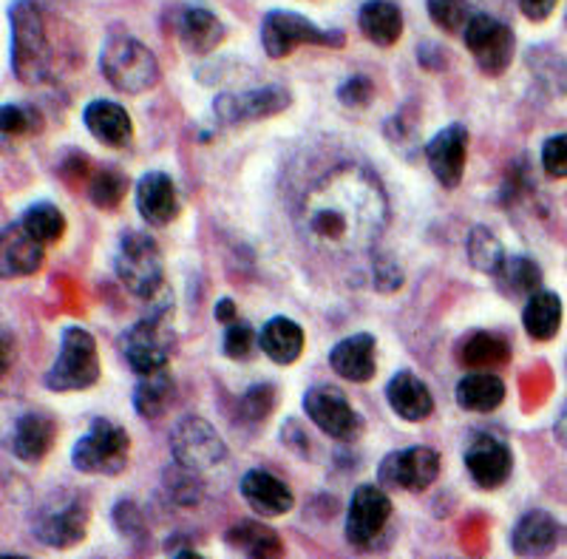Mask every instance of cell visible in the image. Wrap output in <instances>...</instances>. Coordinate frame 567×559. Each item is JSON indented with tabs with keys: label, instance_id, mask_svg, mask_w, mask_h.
<instances>
[{
	"label": "cell",
	"instance_id": "obj_1",
	"mask_svg": "<svg viewBox=\"0 0 567 559\" xmlns=\"http://www.w3.org/2000/svg\"><path fill=\"white\" fill-rule=\"evenodd\" d=\"M389 218L386 193L358 165H338L301 202V231L323 251H369Z\"/></svg>",
	"mask_w": 567,
	"mask_h": 559
},
{
	"label": "cell",
	"instance_id": "obj_2",
	"mask_svg": "<svg viewBox=\"0 0 567 559\" xmlns=\"http://www.w3.org/2000/svg\"><path fill=\"white\" fill-rule=\"evenodd\" d=\"M9 27H12V74L18 83L43 85L52 78V43L45 34L43 14L34 0H14L9 7Z\"/></svg>",
	"mask_w": 567,
	"mask_h": 559
},
{
	"label": "cell",
	"instance_id": "obj_3",
	"mask_svg": "<svg viewBox=\"0 0 567 559\" xmlns=\"http://www.w3.org/2000/svg\"><path fill=\"white\" fill-rule=\"evenodd\" d=\"M103 78L123 94H145L159 83V60L131 34H114L100 52Z\"/></svg>",
	"mask_w": 567,
	"mask_h": 559
},
{
	"label": "cell",
	"instance_id": "obj_4",
	"mask_svg": "<svg viewBox=\"0 0 567 559\" xmlns=\"http://www.w3.org/2000/svg\"><path fill=\"white\" fill-rule=\"evenodd\" d=\"M100 380V353L94 335L85 327H65L60 335V353L43 384L52 393H85Z\"/></svg>",
	"mask_w": 567,
	"mask_h": 559
},
{
	"label": "cell",
	"instance_id": "obj_5",
	"mask_svg": "<svg viewBox=\"0 0 567 559\" xmlns=\"http://www.w3.org/2000/svg\"><path fill=\"white\" fill-rule=\"evenodd\" d=\"M261 45L270 60H284L298 45H323V49H343L347 34L341 29H321L303 14L290 9H272L261 20Z\"/></svg>",
	"mask_w": 567,
	"mask_h": 559
},
{
	"label": "cell",
	"instance_id": "obj_6",
	"mask_svg": "<svg viewBox=\"0 0 567 559\" xmlns=\"http://www.w3.org/2000/svg\"><path fill=\"white\" fill-rule=\"evenodd\" d=\"M114 271L123 287L136 298H154L165 284V262L156 238L140 231L123 233L116 245Z\"/></svg>",
	"mask_w": 567,
	"mask_h": 559
},
{
	"label": "cell",
	"instance_id": "obj_7",
	"mask_svg": "<svg viewBox=\"0 0 567 559\" xmlns=\"http://www.w3.org/2000/svg\"><path fill=\"white\" fill-rule=\"evenodd\" d=\"M131 437L109 418L91 420L89 431L71 449V466L83 475H120L128 466Z\"/></svg>",
	"mask_w": 567,
	"mask_h": 559
},
{
	"label": "cell",
	"instance_id": "obj_8",
	"mask_svg": "<svg viewBox=\"0 0 567 559\" xmlns=\"http://www.w3.org/2000/svg\"><path fill=\"white\" fill-rule=\"evenodd\" d=\"M463 40L468 54L474 58V63H477L480 71L488 74V78H499V74L508 71V65L514 63V29H511L508 23H503L499 18H494V14L474 12V18H471L468 27H465Z\"/></svg>",
	"mask_w": 567,
	"mask_h": 559
},
{
	"label": "cell",
	"instance_id": "obj_9",
	"mask_svg": "<svg viewBox=\"0 0 567 559\" xmlns=\"http://www.w3.org/2000/svg\"><path fill=\"white\" fill-rule=\"evenodd\" d=\"M171 349H174V329H171L165 309L148 315V318H140L134 327L123 333L125 360L136 375H151L168 367Z\"/></svg>",
	"mask_w": 567,
	"mask_h": 559
},
{
	"label": "cell",
	"instance_id": "obj_10",
	"mask_svg": "<svg viewBox=\"0 0 567 559\" xmlns=\"http://www.w3.org/2000/svg\"><path fill=\"white\" fill-rule=\"evenodd\" d=\"M303 411L327 437L352 444L363 435L361 411L347 400V395L336 386H312L303 395Z\"/></svg>",
	"mask_w": 567,
	"mask_h": 559
},
{
	"label": "cell",
	"instance_id": "obj_11",
	"mask_svg": "<svg viewBox=\"0 0 567 559\" xmlns=\"http://www.w3.org/2000/svg\"><path fill=\"white\" fill-rule=\"evenodd\" d=\"M440 477V455L432 446H406L389 451L378 466V480L392 491H425Z\"/></svg>",
	"mask_w": 567,
	"mask_h": 559
},
{
	"label": "cell",
	"instance_id": "obj_12",
	"mask_svg": "<svg viewBox=\"0 0 567 559\" xmlns=\"http://www.w3.org/2000/svg\"><path fill=\"white\" fill-rule=\"evenodd\" d=\"M171 455L179 466L194 471H207L225 464L227 446L221 435L205 418H182L171 431Z\"/></svg>",
	"mask_w": 567,
	"mask_h": 559
},
{
	"label": "cell",
	"instance_id": "obj_13",
	"mask_svg": "<svg viewBox=\"0 0 567 559\" xmlns=\"http://www.w3.org/2000/svg\"><path fill=\"white\" fill-rule=\"evenodd\" d=\"M292 94L284 85H265V89L241 91L233 94L225 91L213 100V114L221 125L233 129V125H247L258 123V120H270V116L281 114L290 109Z\"/></svg>",
	"mask_w": 567,
	"mask_h": 559
},
{
	"label": "cell",
	"instance_id": "obj_14",
	"mask_svg": "<svg viewBox=\"0 0 567 559\" xmlns=\"http://www.w3.org/2000/svg\"><path fill=\"white\" fill-rule=\"evenodd\" d=\"M392 517V500L383 486H358L347 508V542L369 548Z\"/></svg>",
	"mask_w": 567,
	"mask_h": 559
},
{
	"label": "cell",
	"instance_id": "obj_15",
	"mask_svg": "<svg viewBox=\"0 0 567 559\" xmlns=\"http://www.w3.org/2000/svg\"><path fill=\"white\" fill-rule=\"evenodd\" d=\"M465 471L474 480V486L483 491H494L499 486H505V480L514 471V455H511V446L505 444L503 437L488 435H474L471 444L465 446Z\"/></svg>",
	"mask_w": 567,
	"mask_h": 559
},
{
	"label": "cell",
	"instance_id": "obj_16",
	"mask_svg": "<svg viewBox=\"0 0 567 559\" xmlns=\"http://www.w3.org/2000/svg\"><path fill=\"white\" fill-rule=\"evenodd\" d=\"M34 537L43 546L52 548H71L85 540L89 531V506L80 497H65L54 506H45L40 517L34 520Z\"/></svg>",
	"mask_w": 567,
	"mask_h": 559
},
{
	"label": "cell",
	"instance_id": "obj_17",
	"mask_svg": "<svg viewBox=\"0 0 567 559\" xmlns=\"http://www.w3.org/2000/svg\"><path fill=\"white\" fill-rule=\"evenodd\" d=\"M425 160L432 167L434 180L454 191L463 182L465 160H468V129L463 123L445 125L434 140L425 145Z\"/></svg>",
	"mask_w": 567,
	"mask_h": 559
},
{
	"label": "cell",
	"instance_id": "obj_18",
	"mask_svg": "<svg viewBox=\"0 0 567 559\" xmlns=\"http://www.w3.org/2000/svg\"><path fill=\"white\" fill-rule=\"evenodd\" d=\"M58 440V420L43 409L23 411L12 426V446L14 457L23 464H40Z\"/></svg>",
	"mask_w": 567,
	"mask_h": 559
},
{
	"label": "cell",
	"instance_id": "obj_19",
	"mask_svg": "<svg viewBox=\"0 0 567 559\" xmlns=\"http://www.w3.org/2000/svg\"><path fill=\"white\" fill-rule=\"evenodd\" d=\"M43 247L45 245H40L38 238L23 227L20 218L3 227V236H0V271H3V276H34L43 267Z\"/></svg>",
	"mask_w": 567,
	"mask_h": 559
},
{
	"label": "cell",
	"instance_id": "obj_20",
	"mask_svg": "<svg viewBox=\"0 0 567 559\" xmlns=\"http://www.w3.org/2000/svg\"><path fill=\"white\" fill-rule=\"evenodd\" d=\"M239 491L258 517H281L287 511H292V506H296V497H292L290 486L267 469L247 471L239 482Z\"/></svg>",
	"mask_w": 567,
	"mask_h": 559
},
{
	"label": "cell",
	"instance_id": "obj_21",
	"mask_svg": "<svg viewBox=\"0 0 567 559\" xmlns=\"http://www.w3.org/2000/svg\"><path fill=\"white\" fill-rule=\"evenodd\" d=\"M561 540H565V531H561L559 520L542 508H534V511L519 517V522L514 526L511 548L519 557H548L561 546Z\"/></svg>",
	"mask_w": 567,
	"mask_h": 559
},
{
	"label": "cell",
	"instance_id": "obj_22",
	"mask_svg": "<svg viewBox=\"0 0 567 559\" xmlns=\"http://www.w3.org/2000/svg\"><path fill=\"white\" fill-rule=\"evenodd\" d=\"M136 207L151 227H165L179 216V193L174 180L162 171H148L136 182Z\"/></svg>",
	"mask_w": 567,
	"mask_h": 559
},
{
	"label": "cell",
	"instance_id": "obj_23",
	"mask_svg": "<svg viewBox=\"0 0 567 559\" xmlns=\"http://www.w3.org/2000/svg\"><path fill=\"white\" fill-rule=\"evenodd\" d=\"M374 338L369 333L349 335L343 342H338L329 353V367L332 373L341 375L343 380L352 384H367L378 373V360H374Z\"/></svg>",
	"mask_w": 567,
	"mask_h": 559
},
{
	"label": "cell",
	"instance_id": "obj_24",
	"mask_svg": "<svg viewBox=\"0 0 567 559\" xmlns=\"http://www.w3.org/2000/svg\"><path fill=\"white\" fill-rule=\"evenodd\" d=\"M83 123L89 134L109 149H125L134 136L131 114L114 100H91L83 109Z\"/></svg>",
	"mask_w": 567,
	"mask_h": 559
},
{
	"label": "cell",
	"instance_id": "obj_25",
	"mask_svg": "<svg viewBox=\"0 0 567 559\" xmlns=\"http://www.w3.org/2000/svg\"><path fill=\"white\" fill-rule=\"evenodd\" d=\"M176 34H179V43L185 45V52L190 54L216 52L227 38L221 20L205 7L182 9L179 18H176Z\"/></svg>",
	"mask_w": 567,
	"mask_h": 559
},
{
	"label": "cell",
	"instance_id": "obj_26",
	"mask_svg": "<svg viewBox=\"0 0 567 559\" xmlns=\"http://www.w3.org/2000/svg\"><path fill=\"white\" fill-rule=\"evenodd\" d=\"M386 400L394 415L409 420V424L429 420L434 411V398L429 386L409 369H400L398 375H392V380L386 384Z\"/></svg>",
	"mask_w": 567,
	"mask_h": 559
},
{
	"label": "cell",
	"instance_id": "obj_27",
	"mask_svg": "<svg viewBox=\"0 0 567 559\" xmlns=\"http://www.w3.org/2000/svg\"><path fill=\"white\" fill-rule=\"evenodd\" d=\"M454 400L460 409L474 411V415H488V411L499 409L505 400V380L494 375L491 369H471L463 375L454 389Z\"/></svg>",
	"mask_w": 567,
	"mask_h": 559
},
{
	"label": "cell",
	"instance_id": "obj_28",
	"mask_svg": "<svg viewBox=\"0 0 567 559\" xmlns=\"http://www.w3.org/2000/svg\"><path fill=\"white\" fill-rule=\"evenodd\" d=\"M358 29L378 49H392L403 38V12L394 0H367L358 12Z\"/></svg>",
	"mask_w": 567,
	"mask_h": 559
},
{
	"label": "cell",
	"instance_id": "obj_29",
	"mask_svg": "<svg viewBox=\"0 0 567 559\" xmlns=\"http://www.w3.org/2000/svg\"><path fill=\"white\" fill-rule=\"evenodd\" d=\"M225 546L236 553H245L252 559H276L284 557V540L276 528L258 520L233 522L225 531Z\"/></svg>",
	"mask_w": 567,
	"mask_h": 559
},
{
	"label": "cell",
	"instance_id": "obj_30",
	"mask_svg": "<svg viewBox=\"0 0 567 559\" xmlns=\"http://www.w3.org/2000/svg\"><path fill=\"white\" fill-rule=\"evenodd\" d=\"M258 349L270 360L290 367L301 358L303 353V329L301 324L287 318V315H276L265 327L258 329Z\"/></svg>",
	"mask_w": 567,
	"mask_h": 559
},
{
	"label": "cell",
	"instance_id": "obj_31",
	"mask_svg": "<svg viewBox=\"0 0 567 559\" xmlns=\"http://www.w3.org/2000/svg\"><path fill=\"white\" fill-rule=\"evenodd\" d=\"M457 360L465 369H496L511 360V344L499 333L471 329L460 338Z\"/></svg>",
	"mask_w": 567,
	"mask_h": 559
},
{
	"label": "cell",
	"instance_id": "obj_32",
	"mask_svg": "<svg viewBox=\"0 0 567 559\" xmlns=\"http://www.w3.org/2000/svg\"><path fill=\"white\" fill-rule=\"evenodd\" d=\"M494 282L499 287V293L508 298H530L534 293L542 289V271L539 264L528 256H511L503 258V264L496 267Z\"/></svg>",
	"mask_w": 567,
	"mask_h": 559
},
{
	"label": "cell",
	"instance_id": "obj_33",
	"mask_svg": "<svg viewBox=\"0 0 567 559\" xmlns=\"http://www.w3.org/2000/svg\"><path fill=\"white\" fill-rule=\"evenodd\" d=\"M523 327L534 342H550L561 327V298L548 289H539L523 309Z\"/></svg>",
	"mask_w": 567,
	"mask_h": 559
},
{
	"label": "cell",
	"instance_id": "obj_34",
	"mask_svg": "<svg viewBox=\"0 0 567 559\" xmlns=\"http://www.w3.org/2000/svg\"><path fill=\"white\" fill-rule=\"evenodd\" d=\"M171 400H174V378L168 375V367L140 375V384L134 386V409L140 418L159 420L168 411Z\"/></svg>",
	"mask_w": 567,
	"mask_h": 559
},
{
	"label": "cell",
	"instance_id": "obj_35",
	"mask_svg": "<svg viewBox=\"0 0 567 559\" xmlns=\"http://www.w3.org/2000/svg\"><path fill=\"white\" fill-rule=\"evenodd\" d=\"M23 227L38 238L40 245H54L65 233V216L58 205L52 202H34L27 207V213L20 216Z\"/></svg>",
	"mask_w": 567,
	"mask_h": 559
},
{
	"label": "cell",
	"instance_id": "obj_36",
	"mask_svg": "<svg viewBox=\"0 0 567 559\" xmlns=\"http://www.w3.org/2000/svg\"><path fill=\"white\" fill-rule=\"evenodd\" d=\"M465 251H468V262L477 267L480 273H488L494 276L496 267L503 264V258L508 256L503 247V242L488 231V227L477 225L468 233V242H465Z\"/></svg>",
	"mask_w": 567,
	"mask_h": 559
},
{
	"label": "cell",
	"instance_id": "obj_37",
	"mask_svg": "<svg viewBox=\"0 0 567 559\" xmlns=\"http://www.w3.org/2000/svg\"><path fill=\"white\" fill-rule=\"evenodd\" d=\"M199 475L202 471L185 469V466H179L176 460L171 469H165V491H168V497L176 506H199L202 495H205V486H202Z\"/></svg>",
	"mask_w": 567,
	"mask_h": 559
},
{
	"label": "cell",
	"instance_id": "obj_38",
	"mask_svg": "<svg viewBox=\"0 0 567 559\" xmlns=\"http://www.w3.org/2000/svg\"><path fill=\"white\" fill-rule=\"evenodd\" d=\"M425 7H429V18L449 34H463L468 20L474 18L468 0H425Z\"/></svg>",
	"mask_w": 567,
	"mask_h": 559
},
{
	"label": "cell",
	"instance_id": "obj_39",
	"mask_svg": "<svg viewBox=\"0 0 567 559\" xmlns=\"http://www.w3.org/2000/svg\"><path fill=\"white\" fill-rule=\"evenodd\" d=\"M125 191H128V182H125L123 174H116V171H100V174L91 176L89 196L103 211H114L123 202Z\"/></svg>",
	"mask_w": 567,
	"mask_h": 559
},
{
	"label": "cell",
	"instance_id": "obj_40",
	"mask_svg": "<svg viewBox=\"0 0 567 559\" xmlns=\"http://www.w3.org/2000/svg\"><path fill=\"white\" fill-rule=\"evenodd\" d=\"M278 393L272 384H256L250 386L239 400V415L250 424H261V420L270 418V411L276 409Z\"/></svg>",
	"mask_w": 567,
	"mask_h": 559
},
{
	"label": "cell",
	"instance_id": "obj_41",
	"mask_svg": "<svg viewBox=\"0 0 567 559\" xmlns=\"http://www.w3.org/2000/svg\"><path fill=\"white\" fill-rule=\"evenodd\" d=\"M221 349L230 360H247L258 349V333L247 322H233L225 329Z\"/></svg>",
	"mask_w": 567,
	"mask_h": 559
},
{
	"label": "cell",
	"instance_id": "obj_42",
	"mask_svg": "<svg viewBox=\"0 0 567 559\" xmlns=\"http://www.w3.org/2000/svg\"><path fill=\"white\" fill-rule=\"evenodd\" d=\"M0 125H3V134L7 136L32 134L38 129V114L32 109H27V105L7 103L3 111H0Z\"/></svg>",
	"mask_w": 567,
	"mask_h": 559
},
{
	"label": "cell",
	"instance_id": "obj_43",
	"mask_svg": "<svg viewBox=\"0 0 567 559\" xmlns=\"http://www.w3.org/2000/svg\"><path fill=\"white\" fill-rule=\"evenodd\" d=\"M542 167L550 180H567V134L550 136L542 145Z\"/></svg>",
	"mask_w": 567,
	"mask_h": 559
},
{
	"label": "cell",
	"instance_id": "obj_44",
	"mask_svg": "<svg viewBox=\"0 0 567 559\" xmlns=\"http://www.w3.org/2000/svg\"><path fill=\"white\" fill-rule=\"evenodd\" d=\"M338 100H341L347 109H367L374 100L372 80L363 78V74H352V78H347L338 85Z\"/></svg>",
	"mask_w": 567,
	"mask_h": 559
},
{
	"label": "cell",
	"instance_id": "obj_45",
	"mask_svg": "<svg viewBox=\"0 0 567 559\" xmlns=\"http://www.w3.org/2000/svg\"><path fill=\"white\" fill-rule=\"evenodd\" d=\"M114 522L116 528H120V533H125V537H136V533H142V515H140V508H136L131 500H123L114 508Z\"/></svg>",
	"mask_w": 567,
	"mask_h": 559
},
{
	"label": "cell",
	"instance_id": "obj_46",
	"mask_svg": "<svg viewBox=\"0 0 567 559\" xmlns=\"http://www.w3.org/2000/svg\"><path fill=\"white\" fill-rule=\"evenodd\" d=\"M417 60L420 65H423L425 71H432V74H440V71L449 69V54H445L437 43H420Z\"/></svg>",
	"mask_w": 567,
	"mask_h": 559
},
{
	"label": "cell",
	"instance_id": "obj_47",
	"mask_svg": "<svg viewBox=\"0 0 567 559\" xmlns=\"http://www.w3.org/2000/svg\"><path fill=\"white\" fill-rule=\"evenodd\" d=\"M556 3H559V0H519V9H523V14L528 20L542 23V20H548L550 14H554Z\"/></svg>",
	"mask_w": 567,
	"mask_h": 559
},
{
	"label": "cell",
	"instance_id": "obj_48",
	"mask_svg": "<svg viewBox=\"0 0 567 559\" xmlns=\"http://www.w3.org/2000/svg\"><path fill=\"white\" fill-rule=\"evenodd\" d=\"M383 278H389L392 289H398L400 284H403V276H400V267H398V264L389 262V258L383 264H378V267H374V282H378V287H381V284H383Z\"/></svg>",
	"mask_w": 567,
	"mask_h": 559
},
{
	"label": "cell",
	"instance_id": "obj_49",
	"mask_svg": "<svg viewBox=\"0 0 567 559\" xmlns=\"http://www.w3.org/2000/svg\"><path fill=\"white\" fill-rule=\"evenodd\" d=\"M213 315H216V322H221L225 327H230L233 322H239V309H236V302H233V298H219Z\"/></svg>",
	"mask_w": 567,
	"mask_h": 559
},
{
	"label": "cell",
	"instance_id": "obj_50",
	"mask_svg": "<svg viewBox=\"0 0 567 559\" xmlns=\"http://www.w3.org/2000/svg\"><path fill=\"white\" fill-rule=\"evenodd\" d=\"M556 437H559V444L567 449V406L559 415V420H556Z\"/></svg>",
	"mask_w": 567,
	"mask_h": 559
},
{
	"label": "cell",
	"instance_id": "obj_51",
	"mask_svg": "<svg viewBox=\"0 0 567 559\" xmlns=\"http://www.w3.org/2000/svg\"><path fill=\"white\" fill-rule=\"evenodd\" d=\"M9 347H12V338H9V333L3 335V373L9 369Z\"/></svg>",
	"mask_w": 567,
	"mask_h": 559
}]
</instances>
